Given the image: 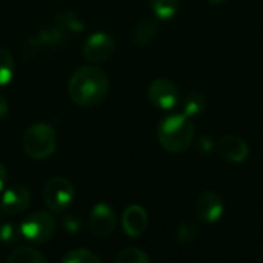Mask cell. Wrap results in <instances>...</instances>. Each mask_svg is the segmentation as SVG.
I'll use <instances>...</instances> for the list:
<instances>
[{
  "mask_svg": "<svg viewBox=\"0 0 263 263\" xmlns=\"http://www.w3.org/2000/svg\"><path fill=\"white\" fill-rule=\"evenodd\" d=\"M22 237V233H20V227L14 225V223H3L0 225V242L6 247H12L15 245Z\"/></svg>",
  "mask_w": 263,
  "mask_h": 263,
  "instance_id": "22",
  "label": "cell"
},
{
  "mask_svg": "<svg viewBox=\"0 0 263 263\" xmlns=\"http://www.w3.org/2000/svg\"><path fill=\"white\" fill-rule=\"evenodd\" d=\"M156 34H157V23L153 20H143L136 26V29L133 32V40L136 45L145 46L153 42Z\"/></svg>",
  "mask_w": 263,
  "mask_h": 263,
  "instance_id": "15",
  "label": "cell"
},
{
  "mask_svg": "<svg viewBox=\"0 0 263 263\" xmlns=\"http://www.w3.org/2000/svg\"><path fill=\"white\" fill-rule=\"evenodd\" d=\"M66 39H68V32L55 23L54 26L40 31L32 40H29V46H32V48H54V46L62 45Z\"/></svg>",
  "mask_w": 263,
  "mask_h": 263,
  "instance_id": "13",
  "label": "cell"
},
{
  "mask_svg": "<svg viewBox=\"0 0 263 263\" xmlns=\"http://www.w3.org/2000/svg\"><path fill=\"white\" fill-rule=\"evenodd\" d=\"M63 263H100V257L86 248H74L68 251L63 257Z\"/></svg>",
  "mask_w": 263,
  "mask_h": 263,
  "instance_id": "18",
  "label": "cell"
},
{
  "mask_svg": "<svg viewBox=\"0 0 263 263\" xmlns=\"http://www.w3.org/2000/svg\"><path fill=\"white\" fill-rule=\"evenodd\" d=\"M31 203V193L23 185H11L0 194V211L6 216L23 213Z\"/></svg>",
  "mask_w": 263,
  "mask_h": 263,
  "instance_id": "8",
  "label": "cell"
},
{
  "mask_svg": "<svg viewBox=\"0 0 263 263\" xmlns=\"http://www.w3.org/2000/svg\"><path fill=\"white\" fill-rule=\"evenodd\" d=\"M8 263H45L46 262V257L31 248V247H20L17 250H14L9 256H8Z\"/></svg>",
  "mask_w": 263,
  "mask_h": 263,
  "instance_id": "14",
  "label": "cell"
},
{
  "mask_svg": "<svg viewBox=\"0 0 263 263\" xmlns=\"http://www.w3.org/2000/svg\"><path fill=\"white\" fill-rule=\"evenodd\" d=\"M214 146H216V143H214L213 139L208 137V136L200 137V139L197 140V149H199L200 154H210V153H213Z\"/></svg>",
  "mask_w": 263,
  "mask_h": 263,
  "instance_id": "25",
  "label": "cell"
},
{
  "mask_svg": "<svg viewBox=\"0 0 263 263\" xmlns=\"http://www.w3.org/2000/svg\"><path fill=\"white\" fill-rule=\"evenodd\" d=\"M55 23L59 26H62L66 32H80L85 28L83 22L74 12H63V14L57 15Z\"/></svg>",
  "mask_w": 263,
  "mask_h": 263,
  "instance_id": "20",
  "label": "cell"
},
{
  "mask_svg": "<svg viewBox=\"0 0 263 263\" xmlns=\"http://www.w3.org/2000/svg\"><path fill=\"white\" fill-rule=\"evenodd\" d=\"M108 91L109 80L97 66H82L76 69L68 82V94L79 106H96L102 103Z\"/></svg>",
  "mask_w": 263,
  "mask_h": 263,
  "instance_id": "1",
  "label": "cell"
},
{
  "mask_svg": "<svg viewBox=\"0 0 263 263\" xmlns=\"http://www.w3.org/2000/svg\"><path fill=\"white\" fill-rule=\"evenodd\" d=\"M74 186L65 177H52L43 188V202L52 213H63L74 200Z\"/></svg>",
  "mask_w": 263,
  "mask_h": 263,
  "instance_id": "5",
  "label": "cell"
},
{
  "mask_svg": "<svg viewBox=\"0 0 263 263\" xmlns=\"http://www.w3.org/2000/svg\"><path fill=\"white\" fill-rule=\"evenodd\" d=\"M199 234V228L193 222H183L176 230V240L179 243H190L193 242Z\"/></svg>",
  "mask_w": 263,
  "mask_h": 263,
  "instance_id": "23",
  "label": "cell"
},
{
  "mask_svg": "<svg viewBox=\"0 0 263 263\" xmlns=\"http://www.w3.org/2000/svg\"><path fill=\"white\" fill-rule=\"evenodd\" d=\"M62 225L68 233H79L82 228V219L76 213H65L62 216Z\"/></svg>",
  "mask_w": 263,
  "mask_h": 263,
  "instance_id": "24",
  "label": "cell"
},
{
  "mask_svg": "<svg viewBox=\"0 0 263 263\" xmlns=\"http://www.w3.org/2000/svg\"><path fill=\"white\" fill-rule=\"evenodd\" d=\"M216 148H217V153L227 162H231V163H242L247 160V157L250 154L248 143L242 137L234 136V134H228V136L220 137Z\"/></svg>",
  "mask_w": 263,
  "mask_h": 263,
  "instance_id": "11",
  "label": "cell"
},
{
  "mask_svg": "<svg viewBox=\"0 0 263 263\" xmlns=\"http://www.w3.org/2000/svg\"><path fill=\"white\" fill-rule=\"evenodd\" d=\"M116 51L114 39L106 32H94L83 43V57L91 63H102L112 57Z\"/></svg>",
  "mask_w": 263,
  "mask_h": 263,
  "instance_id": "6",
  "label": "cell"
},
{
  "mask_svg": "<svg viewBox=\"0 0 263 263\" xmlns=\"http://www.w3.org/2000/svg\"><path fill=\"white\" fill-rule=\"evenodd\" d=\"M225 213V203L219 193L205 191L196 202V214L205 223H216Z\"/></svg>",
  "mask_w": 263,
  "mask_h": 263,
  "instance_id": "9",
  "label": "cell"
},
{
  "mask_svg": "<svg viewBox=\"0 0 263 263\" xmlns=\"http://www.w3.org/2000/svg\"><path fill=\"white\" fill-rule=\"evenodd\" d=\"M6 183H8V171H6V168L0 163V194H2V191L6 188Z\"/></svg>",
  "mask_w": 263,
  "mask_h": 263,
  "instance_id": "27",
  "label": "cell"
},
{
  "mask_svg": "<svg viewBox=\"0 0 263 263\" xmlns=\"http://www.w3.org/2000/svg\"><path fill=\"white\" fill-rule=\"evenodd\" d=\"M117 263H148L149 257L148 254L140 250V248H126L123 251H120L116 257Z\"/></svg>",
  "mask_w": 263,
  "mask_h": 263,
  "instance_id": "21",
  "label": "cell"
},
{
  "mask_svg": "<svg viewBox=\"0 0 263 263\" xmlns=\"http://www.w3.org/2000/svg\"><path fill=\"white\" fill-rule=\"evenodd\" d=\"M20 233L29 243H46L55 233V219L46 211H34L22 220Z\"/></svg>",
  "mask_w": 263,
  "mask_h": 263,
  "instance_id": "4",
  "label": "cell"
},
{
  "mask_svg": "<svg viewBox=\"0 0 263 263\" xmlns=\"http://www.w3.org/2000/svg\"><path fill=\"white\" fill-rule=\"evenodd\" d=\"M148 97L151 103L159 109H173L180 99L179 88L174 82L168 79H157L149 85Z\"/></svg>",
  "mask_w": 263,
  "mask_h": 263,
  "instance_id": "7",
  "label": "cell"
},
{
  "mask_svg": "<svg viewBox=\"0 0 263 263\" xmlns=\"http://www.w3.org/2000/svg\"><path fill=\"white\" fill-rule=\"evenodd\" d=\"M159 143L170 153L186 151L194 140V125L185 114H170L157 126Z\"/></svg>",
  "mask_w": 263,
  "mask_h": 263,
  "instance_id": "2",
  "label": "cell"
},
{
  "mask_svg": "<svg viewBox=\"0 0 263 263\" xmlns=\"http://www.w3.org/2000/svg\"><path fill=\"white\" fill-rule=\"evenodd\" d=\"M151 8L157 18L170 20L177 14L180 8V0H151Z\"/></svg>",
  "mask_w": 263,
  "mask_h": 263,
  "instance_id": "16",
  "label": "cell"
},
{
  "mask_svg": "<svg viewBox=\"0 0 263 263\" xmlns=\"http://www.w3.org/2000/svg\"><path fill=\"white\" fill-rule=\"evenodd\" d=\"M22 146L25 154L34 160L48 159L57 148V134L48 123H34L25 131Z\"/></svg>",
  "mask_w": 263,
  "mask_h": 263,
  "instance_id": "3",
  "label": "cell"
},
{
  "mask_svg": "<svg viewBox=\"0 0 263 263\" xmlns=\"http://www.w3.org/2000/svg\"><path fill=\"white\" fill-rule=\"evenodd\" d=\"M122 227L129 237H140L148 228L146 211L139 205L128 206L122 216Z\"/></svg>",
  "mask_w": 263,
  "mask_h": 263,
  "instance_id": "12",
  "label": "cell"
},
{
  "mask_svg": "<svg viewBox=\"0 0 263 263\" xmlns=\"http://www.w3.org/2000/svg\"><path fill=\"white\" fill-rule=\"evenodd\" d=\"M206 106V99L200 92H191L186 96L183 102V114L188 116L190 119L200 116L205 111Z\"/></svg>",
  "mask_w": 263,
  "mask_h": 263,
  "instance_id": "17",
  "label": "cell"
},
{
  "mask_svg": "<svg viewBox=\"0 0 263 263\" xmlns=\"http://www.w3.org/2000/svg\"><path fill=\"white\" fill-rule=\"evenodd\" d=\"M14 76V57L9 51L0 48V88L6 86Z\"/></svg>",
  "mask_w": 263,
  "mask_h": 263,
  "instance_id": "19",
  "label": "cell"
},
{
  "mask_svg": "<svg viewBox=\"0 0 263 263\" xmlns=\"http://www.w3.org/2000/svg\"><path fill=\"white\" fill-rule=\"evenodd\" d=\"M8 111H9L8 100L3 94H0V119H5L8 116Z\"/></svg>",
  "mask_w": 263,
  "mask_h": 263,
  "instance_id": "26",
  "label": "cell"
},
{
  "mask_svg": "<svg viewBox=\"0 0 263 263\" xmlns=\"http://www.w3.org/2000/svg\"><path fill=\"white\" fill-rule=\"evenodd\" d=\"M206 2H210L211 5H219V3H222V2H225V0H206Z\"/></svg>",
  "mask_w": 263,
  "mask_h": 263,
  "instance_id": "28",
  "label": "cell"
},
{
  "mask_svg": "<svg viewBox=\"0 0 263 263\" xmlns=\"http://www.w3.org/2000/svg\"><path fill=\"white\" fill-rule=\"evenodd\" d=\"M116 214L114 210L106 203H97L89 214V230L97 237H108L116 230Z\"/></svg>",
  "mask_w": 263,
  "mask_h": 263,
  "instance_id": "10",
  "label": "cell"
}]
</instances>
